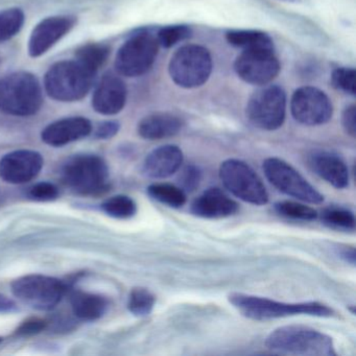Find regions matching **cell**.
<instances>
[{
  "label": "cell",
  "mask_w": 356,
  "mask_h": 356,
  "mask_svg": "<svg viewBox=\"0 0 356 356\" xmlns=\"http://www.w3.org/2000/svg\"><path fill=\"white\" fill-rule=\"evenodd\" d=\"M238 210V205L218 187H211L204 191L191 204L193 216L202 218H224L233 216Z\"/></svg>",
  "instance_id": "cell-19"
},
{
  "label": "cell",
  "mask_w": 356,
  "mask_h": 356,
  "mask_svg": "<svg viewBox=\"0 0 356 356\" xmlns=\"http://www.w3.org/2000/svg\"><path fill=\"white\" fill-rule=\"evenodd\" d=\"M183 128L180 118L172 113H154L138 124V134L147 140H160L176 136Z\"/></svg>",
  "instance_id": "cell-21"
},
{
  "label": "cell",
  "mask_w": 356,
  "mask_h": 356,
  "mask_svg": "<svg viewBox=\"0 0 356 356\" xmlns=\"http://www.w3.org/2000/svg\"><path fill=\"white\" fill-rule=\"evenodd\" d=\"M229 44L243 49H274L272 38L266 33L253 30H233L226 33Z\"/></svg>",
  "instance_id": "cell-23"
},
{
  "label": "cell",
  "mask_w": 356,
  "mask_h": 356,
  "mask_svg": "<svg viewBox=\"0 0 356 356\" xmlns=\"http://www.w3.org/2000/svg\"><path fill=\"white\" fill-rule=\"evenodd\" d=\"M44 328V321L35 318V320L26 321V323H24V324L19 327V329H18L17 333L22 335L35 334V333L40 332V331L43 330Z\"/></svg>",
  "instance_id": "cell-37"
},
{
  "label": "cell",
  "mask_w": 356,
  "mask_h": 356,
  "mask_svg": "<svg viewBox=\"0 0 356 356\" xmlns=\"http://www.w3.org/2000/svg\"><path fill=\"white\" fill-rule=\"evenodd\" d=\"M211 54L201 45L189 44L175 53L168 64V72L175 84L185 89L203 86L212 74Z\"/></svg>",
  "instance_id": "cell-5"
},
{
  "label": "cell",
  "mask_w": 356,
  "mask_h": 356,
  "mask_svg": "<svg viewBox=\"0 0 356 356\" xmlns=\"http://www.w3.org/2000/svg\"><path fill=\"white\" fill-rule=\"evenodd\" d=\"M92 132L90 120L85 118H70L58 120L43 130L42 140L51 147H63L85 138Z\"/></svg>",
  "instance_id": "cell-17"
},
{
  "label": "cell",
  "mask_w": 356,
  "mask_h": 356,
  "mask_svg": "<svg viewBox=\"0 0 356 356\" xmlns=\"http://www.w3.org/2000/svg\"><path fill=\"white\" fill-rule=\"evenodd\" d=\"M62 179L74 193L97 195L107 188L109 170L99 156L76 155L64 163Z\"/></svg>",
  "instance_id": "cell-6"
},
{
  "label": "cell",
  "mask_w": 356,
  "mask_h": 356,
  "mask_svg": "<svg viewBox=\"0 0 356 356\" xmlns=\"http://www.w3.org/2000/svg\"><path fill=\"white\" fill-rule=\"evenodd\" d=\"M155 302V296L149 289L137 287L129 296L128 308L134 316H149L153 310Z\"/></svg>",
  "instance_id": "cell-30"
},
{
  "label": "cell",
  "mask_w": 356,
  "mask_h": 356,
  "mask_svg": "<svg viewBox=\"0 0 356 356\" xmlns=\"http://www.w3.org/2000/svg\"><path fill=\"white\" fill-rule=\"evenodd\" d=\"M70 303L74 314L84 321L99 320L109 307V302L103 296L84 291H74L70 296Z\"/></svg>",
  "instance_id": "cell-22"
},
{
  "label": "cell",
  "mask_w": 356,
  "mask_h": 356,
  "mask_svg": "<svg viewBox=\"0 0 356 356\" xmlns=\"http://www.w3.org/2000/svg\"><path fill=\"white\" fill-rule=\"evenodd\" d=\"M24 20V13L20 9L0 11V43L16 36L22 31Z\"/></svg>",
  "instance_id": "cell-25"
},
{
  "label": "cell",
  "mask_w": 356,
  "mask_h": 356,
  "mask_svg": "<svg viewBox=\"0 0 356 356\" xmlns=\"http://www.w3.org/2000/svg\"><path fill=\"white\" fill-rule=\"evenodd\" d=\"M61 280L43 275H28L12 283V293L22 303L37 310H51L66 293Z\"/></svg>",
  "instance_id": "cell-10"
},
{
  "label": "cell",
  "mask_w": 356,
  "mask_h": 356,
  "mask_svg": "<svg viewBox=\"0 0 356 356\" xmlns=\"http://www.w3.org/2000/svg\"><path fill=\"white\" fill-rule=\"evenodd\" d=\"M322 222L330 228L337 230L353 231L355 229V218L353 212L343 207L327 208L322 212Z\"/></svg>",
  "instance_id": "cell-26"
},
{
  "label": "cell",
  "mask_w": 356,
  "mask_h": 356,
  "mask_svg": "<svg viewBox=\"0 0 356 356\" xmlns=\"http://www.w3.org/2000/svg\"><path fill=\"white\" fill-rule=\"evenodd\" d=\"M42 166V156L37 152H12L0 160V178L11 184H24L36 178Z\"/></svg>",
  "instance_id": "cell-14"
},
{
  "label": "cell",
  "mask_w": 356,
  "mask_h": 356,
  "mask_svg": "<svg viewBox=\"0 0 356 356\" xmlns=\"http://www.w3.org/2000/svg\"><path fill=\"white\" fill-rule=\"evenodd\" d=\"M159 47L156 33L149 30L134 33L116 55V72L127 78L143 76L153 67Z\"/></svg>",
  "instance_id": "cell-7"
},
{
  "label": "cell",
  "mask_w": 356,
  "mask_h": 356,
  "mask_svg": "<svg viewBox=\"0 0 356 356\" xmlns=\"http://www.w3.org/2000/svg\"><path fill=\"white\" fill-rule=\"evenodd\" d=\"M42 104L40 83L31 72H14L0 79V112L26 118L36 114Z\"/></svg>",
  "instance_id": "cell-4"
},
{
  "label": "cell",
  "mask_w": 356,
  "mask_h": 356,
  "mask_svg": "<svg viewBox=\"0 0 356 356\" xmlns=\"http://www.w3.org/2000/svg\"><path fill=\"white\" fill-rule=\"evenodd\" d=\"M147 193L156 201L172 208H181L186 203V193L176 185L168 183H154Z\"/></svg>",
  "instance_id": "cell-24"
},
{
  "label": "cell",
  "mask_w": 356,
  "mask_h": 356,
  "mask_svg": "<svg viewBox=\"0 0 356 356\" xmlns=\"http://www.w3.org/2000/svg\"><path fill=\"white\" fill-rule=\"evenodd\" d=\"M109 54V47L99 43H92V44L84 45L78 49L76 53V59L97 72L99 68L107 61Z\"/></svg>",
  "instance_id": "cell-28"
},
{
  "label": "cell",
  "mask_w": 356,
  "mask_h": 356,
  "mask_svg": "<svg viewBox=\"0 0 356 356\" xmlns=\"http://www.w3.org/2000/svg\"><path fill=\"white\" fill-rule=\"evenodd\" d=\"M264 175L279 191L308 204H321L324 197L293 166L279 158L264 160Z\"/></svg>",
  "instance_id": "cell-11"
},
{
  "label": "cell",
  "mask_w": 356,
  "mask_h": 356,
  "mask_svg": "<svg viewBox=\"0 0 356 356\" xmlns=\"http://www.w3.org/2000/svg\"><path fill=\"white\" fill-rule=\"evenodd\" d=\"M127 95L124 81L115 74H106L93 93V109L103 115H115L126 106Z\"/></svg>",
  "instance_id": "cell-16"
},
{
  "label": "cell",
  "mask_w": 356,
  "mask_h": 356,
  "mask_svg": "<svg viewBox=\"0 0 356 356\" xmlns=\"http://www.w3.org/2000/svg\"><path fill=\"white\" fill-rule=\"evenodd\" d=\"M120 131V124L116 122H104L97 126L95 136L99 139H109L115 136Z\"/></svg>",
  "instance_id": "cell-36"
},
{
  "label": "cell",
  "mask_w": 356,
  "mask_h": 356,
  "mask_svg": "<svg viewBox=\"0 0 356 356\" xmlns=\"http://www.w3.org/2000/svg\"><path fill=\"white\" fill-rule=\"evenodd\" d=\"M202 180V172L197 166L191 164L181 170L179 184L185 193H191L199 187Z\"/></svg>",
  "instance_id": "cell-33"
},
{
  "label": "cell",
  "mask_w": 356,
  "mask_h": 356,
  "mask_svg": "<svg viewBox=\"0 0 356 356\" xmlns=\"http://www.w3.org/2000/svg\"><path fill=\"white\" fill-rule=\"evenodd\" d=\"M343 122V127L346 132L350 136L355 137L356 135V108L355 106L351 105L346 108L341 118Z\"/></svg>",
  "instance_id": "cell-35"
},
{
  "label": "cell",
  "mask_w": 356,
  "mask_h": 356,
  "mask_svg": "<svg viewBox=\"0 0 356 356\" xmlns=\"http://www.w3.org/2000/svg\"><path fill=\"white\" fill-rule=\"evenodd\" d=\"M245 115L255 128L278 130L284 124L286 116L285 91L277 85L260 87L248 101Z\"/></svg>",
  "instance_id": "cell-8"
},
{
  "label": "cell",
  "mask_w": 356,
  "mask_h": 356,
  "mask_svg": "<svg viewBox=\"0 0 356 356\" xmlns=\"http://www.w3.org/2000/svg\"><path fill=\"white\" fill-rule=\"evenodd\" d=\"M309 165L318 176L337 189L349 185L347 165L337 154L328 151H316L309 156Z\"/></svg>",
  "instance_id": "cell-20"
},
{
  "label": "cell",
  "mask_w": 356,
  "mask_h": 356,
  "mask_svg": "<svg viewBox=\"0 0 356 356\" xmlns=\"http://www.w3.org/2000/svg\"><path fill=\"white\" fill-rule=\"evenodd\" d=\"M76 24V19L68 16L47 18L37 24L29 41V54L38 58L44 55L54 45L65 37Z\"/></svg>",
  "instance_id": "cell-15"
},
{
  "label": "cell",
  "mask_w": 356,
  "mask_h": 356,
  "mask_svg": "<svg viewBox=\"0 0 356 356\" xmlns=\"http://www.w3.org/2000/svg\"><path fill=\"white\" fill-rule=\"evenodd\" d=\"M275 211L279 216L283 218H289V220H304V222H310L318 218V212L314 208L304 204L297 203V202L282 201L274 205Z\"/></svg>",
  "instance_id": "cell-27"
},
{
  "label": "cell",
  "mask_w": 356,
  "mask_h": 356,
  "mask_svg": "<svg viewBox=\"0 0 356 356\" xmlns=\"http://www.w3.org/2000/svg\"><path fill=\"white\" fill-rule=\"evenodd\" d=\"M193 30L187 26H168L160 29L156 33V38L160 47L170 49L179 42L191 38Z\"/></svg>",
  "instance_id": "cell-31"
},
{
  "label": "cell",
  "mask_w": 356,
  "mask_h": 356,
  "mask_svg": "<svg viewBox=\"0 0 356 356\" xmlns=\"http://www.w3.org/2000/svg\"><path fill=\"white\" fill-rule=\"evenodd\" d=\"M184 156L180 147L166 145L152 151L145 159L143 172L151 179H165L180 170Z\"/></svg>",
  "instance_id": "cell-18"
},
{
  "label": "cell",
  "mask_w": 356,
  "mask_h": 356,
  "mask_svg": "<svg viewBox=\"0 0 356 356\" xmlns=\"http://www.w3.org/2000/svg\"><path fill=\"white\" fill-rule=\"evenodd\" d=\"M281 66L274 49H245L235 60L234 70L239 79L253 86L270 84Z\"/></svg>",
  "instance_id": "cell-12"
},
{
  "label": "cell",
  "mask_w": 356,
  "mask_h": 356,
  "mask_svg": "<svg viewBox=\"0 0 356 356\" xmlns=\"http://www.w3.org/2000/svg\"><path fill=\"white\" fill-rule=\"evenodd\" d=\"M97 74L78 59L58 62L45 74V91L55 101H81L92 88Z\"/></svg>",
  "instance_id": "cell-2"
},
{
  "label": "cell",
  "mask_w": 356,
  "mask_h": 356,
  "mask_svg": "<svg viewBox=\"0 0 356 356\" xmlns=\"http://www.w3.org/2000/svg\"><path fill=\"white\" fill-rule=\"evenodd\" d=\"M28 195L33 201L51 202L59 197V189L51 183H38L31 187Z\"/></svg>",
  "instance_id": "cell-34"
},
{
  "label": "cell",
  "mask_w": 356,
  "mask_h": 356,
  "mask_svg": "<svg viewBox=\"0 0 356 356\" xmlns=\"http://www.w3.org/2000/svg\"><path fill=\"white\" fill-rule=\"evenodd\" d=\"M104 212L112 218L127 220L136 214V203L127 195H115L102 205Z\"/></svg>",
  "instance_id": "cell-29"
},
{
  "label": "cell",
  "mask_w": 356,
  "mask_h": 356,
  "mask_svg": "<svg viewBox=\"0 0 356 356\" xmlns=\"http://www.w3.org/2000/svg\"><path fill=\"white\" fill-rule=\"evenodd\" d=\"M229 302L235 309L238 310L245 318L255 321L274 320L291 316H320L329 318L334 312L325 304L318 302H303V303H284L274 301L268 298L232 293L228 296Z\"/></svg>",
  "instance_id": "cell-1"
},
{
  "label": "cell",
  "mask_w": 356,
  "mask_h": 356,
  "mask_svg": "<svg viewBox=\"0 0 356 356\" xmlns=\"http://www.w3.org/2000/svg\"><path fill=\"white\" fill-rule=\"evenodd\" d=\"M293 118L304 126H321L332 118L333 107L324 91L316 87L304 86L293 92L291 101Z\"/></svg>",
  "instance_id": "cell-13"
},
{
  "label": "cell",
  "mask_w": 356,
  "mask_h": 356,
  "mask_svg": "<svg viewBox=\"0 0 356 356\" xmlns=\"http://www.w3.org/2000/svg\"><path fill=\"white\" fill-rule=\"evenodd\" d=\"M266 346L272 351L293 355H337L330 337L301 325H289L275 329L266 337Z\"/></svg>",
  "instance_id": "cell-3"
},
{
  "label": "cell",
  "mask_w": 356,
  "mask_h": 356,
  "mask_svg": "<svg viewBox=\"0 0 356 356\" xmlns=\"http://www.w3.org/2000/svg\"><path fill=\"white\" fill-rule=\"evenodd\" d=\"M356 72L353 68L341 67L335 70L331 76V83L337 90L350 95H355Z\"/></svg>",
  "instance_id": "cell-32"
},
{
  "label": "cell",
  "mask_w": 356,
  "mask_h": 356,
  "mask_svg": "<svg viewBox=\"0 0 356 356\" xmlns=\"http://www.w3.org/2000/svg\"><path fill=\"white\" fill-rule=\"evenodd\" d=\"M220 178L224 186L235 197L253 205H266L268 193L261 179L245 162L228 159L220 164Z\"/></svg>",
  "instance_id": "cell-9"
},
{
  "label": "cell",
  "mask_w": 356,
  "mask_h": 356,
  "mask_svg": "<svg viewBox=\"0 0 356 356\" xmlns=\"http://www.w3.org/2000/svg\"><path fill=\"white\" fill-rule=\"evenodd\" d=\"M339 256L343 258L346 261L351 264L352 266L355 264V250H354V248H343V249H341V251H339Z\"/></svg>",
  "instance_id": "cell-39"
},
{
  "label": "cell",
  "mask_w": 356,
  "mask_h": 356,
  "mask_svg": "<svg viewBox=\"0 0 356 356\" xmlns=\"http://www.w3.org/2000/svg\"><path fill=\"white\" fill-rule=\"evenodd\" d=\"M17 310L16 304L6 296L0 295V312H12Z\"/></svg>",
  "instance_id": "cell-38"
}]
</instances>
